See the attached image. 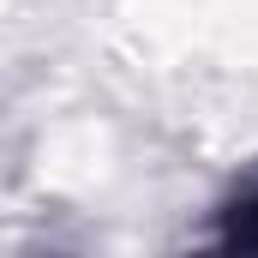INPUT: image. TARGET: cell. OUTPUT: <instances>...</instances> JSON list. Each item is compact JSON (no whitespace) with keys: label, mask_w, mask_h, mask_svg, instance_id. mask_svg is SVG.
<instances>
[{"label":"cell","mask_w":258,"mask_h":258,"mask_svg":"<svg viewBox=\"0 0 258 258\" xmlns=\"http://www.w3.org/2000/svg\"><path fill=\"white\" fill-rule=\"evenodd\" d=\"M222 240H228V246H252V252H258V180L228 204V216H222Z\"/></svg>","instance_id":"6da1fadb"}]
</instances>
